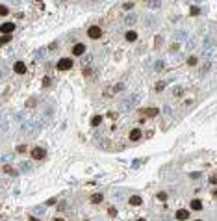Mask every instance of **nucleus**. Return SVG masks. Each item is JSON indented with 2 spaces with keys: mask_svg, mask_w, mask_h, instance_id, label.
I'll list each match as a JSON object with an SVG mask.
<instances>
[{
  "mask_svg": "<svg viewBox=\"0 0 217 221\" xmlns=\"http://www.w3.org/2000/svg\"><path fill=\"white\" fill-rule=\"evenodd\" d=\"M102 201H104V195H102V193H93V195H91V203H93V204H99V203H102Z\"/></svg>",
  "mask_w": 217,
  "mask_h": 221,
  "instance_id": "nucleus-12",
  "label": "nucleus"
},
{
  "mask_svg": "<svg viewBox=\"0 0 217 221\" xmlns=\"http://www.w3.org/2000/svg\"><path fill=\"white\" fill-rule=\"evenodd\" d=\"M134 6H136V2H125V4H123V8H125V9H132Z\"/></svg>",
  "mask_w": 217,
  "mask_h": 221,
  "instance_id": "nucleus-34",
  "label": "nucleus"
},
{
  "mask_svg": "<svg viewBox=\"0 0 217 221\" xmlns=\"http://www.w3.org/2000/svg\"><path fill=\"white\" fill-rule=\"evenodd\" d=\"M50 82H52V80H50V76H45V80H43V86H45V87H48V86H50Z\"/></svg>",
  "mask_w": 217,
  "mask_h": 221,
  "instance_id": "nucleus-37",
  "label": "nucleus"
},
{
  "mask_svg": "<svg viewBox=\"0 0 217 221\" xmlns=\"http://www.w3.org/2000/svg\"><path fill=\"white\" fill-rule=\"evenodd\" d=\"M2 171H4V173H15V171L11 169V164H6V165H2Z\"/></svg>",
  "mask_w": 217,
  "mask_h": 221,
  "instance_id": "nucleus-27",
  "label": "nucleus"
},
{
  "mask_svg": "<svg viewBox=\"0 0 217 221\" xmlns=\"http://www.w3.org/2000/svg\"><path fill=\"white\" fill-rule=\"evenodd\" d=\"M189 214H191L189 210H186V208H180V210L175 214V217H176L178 221H186V219H189Z\"/></svg>",
  "mask_w": 217,
  "mask_h": 221,
  "instance_id": "nucleus-7",
  "label": "nucleus"
},
{
  "mask_svg": "<svg viewBox=\"0 0 217 221\" xmlns=\"http://www.w3.org/2000/svg\"><path fill=\"white\" fill-rule=\"evenodd\" d=\"M17 153L19 154H26L28 153V147L24 145V143H20V145H17Z\"/></svg>",
  "mask_w": 217,
  "mask_h": 221,
  "instance_id": "nucleus-22",
  "label": "nucleus"
},
{
  "mask_svg": "<svg viewBox=\"0 0 217 221\" xmlns=\"http://www.w3.org/2000/svg\"><path fill=\"white\" fill-rule=\"evenodd\" d=\"M187 65H189V67H195V65H197V58H195V56H189V58H187Z\"/></svg>",
  "mask_w": 217,
  "mask_h": 221,
  "instance_id": "nucleus-26",
  "label": "nucleus"
},
{
  "mask_svg": "<svg viewBox=\"0 0 217 221\" xmlns=\"http://www.w3.org/2000/svg\"><path fill=\"white\" fill-rule=\"evenodd\" d=\"M145 113H147L149 117H156V115L160 113V110H158V108H154V106H150V108H147V110H145Z\"/></svg>",
  "mask_w": 217,
  "mask_h": 221,
  "instance_id": "nucleus-19",
  "label": "nucleus"
},
{
  "mask_svg": "<svg viewBox=\"0 0 217 221\" xmlns=\"http://www.w3.org/2000/svg\"><path fill=\"white\" fill-rule=\"evenodd\" d=\"M210 184H213V186L217 184V177L215 175H210Z\"/></svg>",
  "mask_w": 217,
  "mask_h": 221,
  "instance_id": "nucleus-40",
  "label": "nucleus"
},
{
  "mask_svg": "<svg viewBox=\"0 0 217 221\" xmlns=\"http://www.w3.org/2000/svg\"><path fill=\"white\" fill-rule=\"evenodd\" d=\"M54 221H63V219H61V217H56V219H54Z\"/></svg>",
  "mask_w": 217,
  "mask_h": 221,
  "instance_id": "nucleus-48",
  "label": "nucleus"
},
{
  "mask_svg": "<svg viewBox=\"0 0 217 221\" xmlns=\"http://www.w3.org/2000/svg\"><path fill=\"white\" fill-rule=\"evenodd\" d=\"M85 45L84 43H76L74 46H72V54H74V56H84L85 54Z\"/></svg>",
  "mask_w": 217,
  "mask_h": 221,
  "instance_id": "nucleus-5",
  "label": "nucleus"
},
{
  "mask_svg": "<svg viewBox=\"0 0 217 221\" xmlns=\"http://www.w3.org/2000/svg\"><path fill=\"white\" fill-rule=\"evenodd\" d=\"M8 41H11V35H2V39H0V45H4V43H8Z\"/></svg>",
  "mask_w": 217,
  "mask_h": 221,
  "instance_id": "nucleus-36",
  "label": "nucleus"
},
{
  "mask_svg": "<svg viewBox=\"0 0 217 221\" xmlns=\"http://www.w3.org/2000/svg\"><path fill=\"white\" fill-rule=\"evenodd\" d=\"M22 128H24V130H26V132H34V130H35V125H34V123H32V121H28V123H26V125H22Z\"/></svg>",
  "mask_w": 217,
  "mask_h": 221,
  "instance_id": "nucleus-21",
  "label": "nucleus"
},
{
  "mask_svg": "<svg viewBox=\"0 0 217 221\" xmlns=\"http://www.w3.org/2000/svg\"><path fill=\"white\" fill-rule=\"evenodd\" d=\"M186 46L189 48V50H191V48L193 46H195V39H187V43H186Z\"/></svg>",
  "mask_w": 217,
  "mask_h": 221,
  "instance_id": "nucleus-35",
  "label": "nucleus"
},
{
  "mask_svg": "<svg viewBox=\"0 0 217 221\" xmlns=\"http://www.w3.org/2000/svg\"><path fill=\"white\" fill-rule=\"evenodd\" d=\"M141 203H143V199L139 197V195H132V197H130V204L132 206H139Z\"/></svg>",
  "mask_w": 217,
  "mask_h": 221,
  "instance_id": "nucleus-18",
  "label": "nucleus"
},
{
  "mask_svg": "<svg viewBox=\"0 0 217 221\" xmlns=\"http://www.w3.org/2000/svg\"><path fill=\"white\" fill-rule=\"evenodd\" d=\"M163 67H165V65H163V61H161V60H160V61H156V65H154V69H156L158 72H160V71H163Z\"/></svg>",
  "mask_w": 217,
  "mask_h": 221,
  "instance_id": "nucleus-29",
  "label": "nucleus"
},
{
  "mask_svg": "<svg viewBox=\"0 0 217 221\" xmlns=\"http://www.w3.org/2000/svg\"><path fill=\"white\" fill-rule=\"evenodd\" d=\"M137 221H147V219H143V217H141V219H137Z\"/></svg>",
  "mask_w": 217,
  "mask_h": 221,
  "instance_id": "nucleus-49",
  "label": "nucleus"
},
{
  "mask_svg": "<svg viewBox=\"0 0 217 221\" xmlns=\"http://www.w3.org/2000/svg\"><path fill=\"white\" fill-rule=\"evenodd\" d=\"M82 72H84V76H91V69H89V67H84Z\"/></svg>",
  "mask_w": 217,
  "mask_h": 221,
  "instance_id": "nucleus-38",
  "label": "nucleus"
},
{
  "mask_svg": "<svg viewBox=\"0 0 217 221\" xmlns=\"http://www.w3.org/2000/svg\"><path fill=\"white\" fill-rule=\"evenodd\" d=\"M96 147H102V149H108L110 147V141L106 138H100V139H96Z\"/></svg>",
  "mask_w": 217,
  "mask_h": 221,
  "instance_id": "nucleus-20",
  "label": "nucleus"
},
{
  "mask_svg": "<svg viewBox=\"0 0 217 221\" xmlns=\"http://www.w3.org/2000/svg\"><path fill=\"white\" fill-rule=\"evenodd\" d=\"M136 22H137V17H136V15H126V17H125V24H126V26H134Z\"/></svg>",
  "mask_w": 217,
  "mask_h": 221,
  "instance_id": "nucleus-14",
  "label": "nucleus"
},
{
  "mask_svg": "<svg viewBox=\"0 0 217 221\" xmlns=\"http://www.w3.org/2000/svg\"><path fill=\"white\" fill-rule=\"evenodd\" d=\"M108 115H110V117H111V119H117V113H115V112H110V113H108Z\"/></svg>",
  "mask_w": 217,
  "mask_h": 221,
  "instance_id": "nucleus-46",
  "label": "nucleus"
},
{
  "mask_svg": "<svg viewBox=\"0 0 217 221\" xmlns=\"http://www.w3.org/2000/svg\"><path fill=\"white\" fill-rule=\"evenodd\" d=\"M199 11H201L199 8H191V15H199Z\"/></svg>",
  "mask_w": 217,
  "mask_h": 221,
  "instance_id": "nucleus-43",
  "label": "nucleus"
},
{
  "mask_svg": "<svg viewBox=\"0 0 217 221\" xmlns=\"http://www.w3.org/2000/svg\"><path fill=\"white\" fill-rule=\"evenodd\" d=\"M24 106H26L28 110H34V108L37 106V97H30V99L26 101V104H24Z\"/></svg>",
  "mask_w": 217,
  "mask_h": 221,
  "instance_id": "nucleus-13",
  "label": "nucleus"
},
{
  "mask_svg": "<svg viewBox=\"0 0 217 221\" xmlns=\"http://www.w3.org/2000/svg\"><path fill=\"white\" fill-rule=\"evenodd\" d=\"M125 39H126V41H130V43H132V41H136V39H137V32L128 30V32L125 34Z\"/></svg>",
  "mask_w": 217,
  "mask_h": 221,
  "instance_id": "nucleus-15",
  "label": "nucleus"
},
{
  "mask_svg": "<svg viewBox=\"0 0 217 221\" xmlns=\"http://www.w3.org/2000/svg\"><path fill=\"white\" fill-rule=\"evenodd\" d=\"M28 221H41V219H37V217H30Z\"/></svg>",
  "mask_w": 217,
  "mask_h": 221,
  "instance_id": "nucleus-47",
  "label": "nucleus"
},
{
  "mask_svg": "<svg viewBox=\"0 0 217 221\" xmlns=\"http://www.w3.org/2000/svg\"><path fill=\"white\" fill-rule=\"evenodd\" d=\"M87 35L91 37V39H100L102 37V28L100 26H89V30H87Z\"/></svg>",
  "mask_w": 217,
  "mask_h": 221,
  "instance_id": "nucleus-2",
  "label": "nucleus"
},
{
  "mask_svg": "<svg viewBox=\"0 0 217 221\" xmlns=\"http://www.w3.org/2000/svg\"><path fill=\"white\" fill-rule=\"evenodd\" d=\"M30 156H32L34 160H43V158L46 156V151L43 149V147H35V149H32Z\"/></svg>",
  "mask_w": 217,
  "mask_h": 221,
  "instance_id": "nucleus-4",
  "label": "nucleus"
},
{
  "mask_svg": "<svg viewBox=\"0 0 217 221\" xmlns=\"http://www.w3.org/2000/svg\"><path fill=\"white\" fill-rule=\"evenodd\" d=\"M182 93H184V87H182V86H175V87L171 89V95H173V97H182Z\"/></svg>",
  "mask_w": 217,
  "mask_h": 221,
  "instance_id": "nucleus-17",
  "label": "nucleus"
},
{
  "mask_svg": "<svg viewBox=\"0 0 217 221\" xmlns=\"http://www.w3.org/2000/svg\"><path fill=\"white\" fill-rule=\"evenodd\" d=\"M128 138H130V141H139V139L143 138V132H141L139 128H134V130H130Z\"/></svg>",
  "mask_w": 217,
  "mask_h": 221,
  "instance_id": "nucleus-9",
  "label": "nucleus"
},
{
  "mask_svg": "<svg viewBox=\"0 0 217 221\" xmlns=\"http://www.w3.org/2000/svg\"><path fill=\"white\" fill-rule=\"evenodd\" d=\"M56 67H58L60 71H69V69L72 67V60H71V58H61V60L56 63Z\"/></svg>",
  "mask_w": 217,
  "mask_h": 221,
  "instance_id": "nucleus-3",
  "label": "nucleus"
},
{
  "mask_svg": "<svg viewBox=\"0 0 217 221\" xmlns=\"http://www.w3.org/2000/svg\"><path fill=\"white\" fill-rule=\"evenodd\" d=\"M108 214H110L111 217H115V215H117V208H115V206H110V208H108Z\"/></svg>",
  "mask_w": 217,
  "mask_h": 221,
  "instance_id": "nucleus-32",
  "label": "nucleus"
},
{
  "mask_svg": "<svg viewBox=\"0 0 217 221\" xmlns=\"http://www.w3.org/2000/svg\"><path fill=\"white\" fill-rule=\"evenodd\" d=\"M212 69V61H206L204 65H202V69H201V72H202V75H204V72H208Z\"/></svg>",
  "mask_w": 217,
  "mask_h": 221,
  "instance_id": "nucleus-25",
  "label": "nucleus"
},
{
  "mask_svg": "<svg viewBox=\"0 0 217 221\" xmlns=\"http://www.w3.org/2000/svg\"><path fill=\"white\" fill-rule=\"evenodd\" d=\"M195 221H202V219H195Z\"/></svg>",
  "mask_w": 217,
  "mask_h": 221,
  "instance_id": "nucleus-50",
  "label": "nucleus"
},
{
  "mask_svg": "<svg viewBox=\"0 0 217 221\" xmlns=\"http://www.w3.org/2000/svg\"><path fill=\"white\" fill-rule=\"evenodd\" d=\"M152 136H154V130H152V128H149L147 132H145V138H152Z\"/></svg>",
  "mask_w": 217,
  "mask_h": 221,
  "instance_id": "nucleus-39",
  "label": "nucleus"
},
{
  "mask_svg": "<svg viewBox=\"0 0 217 221\" xmlns=\"http://www.w3.org/2000/svg\"><path fill=\"white\" fill-rule=\"evenodd\" d=\"M113 93H115V91H113V87H106V89H104V97H106V99L113 97Z\"/></svg>",
  "mask_w": 217,
  "mask_h": 221,
  "instance_id": "nucleus-24",
  "label": "nucleus"
},
{
  "mask_svg": "<svg viewBox=\"0 0 217 221\" xmlns=\"http://www.w3.org/2000/svg\"><path fill=\"white\" fill-rule=\"evenodd\" d=\"M91 61H93V56H91V54H87V56L84 58V61H82V63H84V67H89V65H91Z\"/></svg>",
  "mask_w": 217,
  "mask_h": 221,
  "instance_id": "nucleus-23",
  "label": "nucleus"
},
{
  "mask_svg": "<svg viewBox=\"0 0 217 221\" xmlns=\"http://www.w3.org/2000/svg\"><path fill=\"white\" fill-rule=\"evenodd\" d=\"M145 6H147L149 9H160L161 2H160V0H149V2H145Z\"/></svg>",
  "mask_w": 217,
  "mask_h": 221,
  "instance_id": "nucleus-11",
  "label": "nucleus"
},
{
  "mask_svg": "<svg viewBox=\"0 0 217 221\" xmlns=\"http://www.w3.org/2000/svg\"><path fill=\"white\" fill-rule=\"evenodd\" d=\"M189 208H191V210H195V212L202 210V201H201V199H193V201L189 203Z\"/></svg>",
  "mask_w": 217,
  "mask_h": 221,
  "instance_id": "nucleus-10",
  "label": "nucleus"
},
{
  "mask_svg": "<svg viewBox=\"0 0 217 221\" xmlns=\"http://www.w3.org/2000/svg\"><path fill=\"white\" fill-rule=\"evenodd\" d=\"M156 197H158L160 201H167V193H165V191H160V193L156 195Z\"/></svg>",
  "mask_w": 217,
  "mask_h": 221,
  "instance_id": "nucleus-30",
  "label": "nucleus"
},
{
  "mask_svg": "<svg viewBox=\"0 0 217 221\" xmlns=\"http://www.w3.org/2000/svg\"><path fill=\"white\" fill-rule=\"evenodd\" d=\"M139 101H141V93H132L121 106H123V110H134L139 104Z\"/></svg>",
  "mask_w": 217,
  "mask_h": 221,
  "instance_id": "nucleus-1",
  "label": "nucleus"
},
{
  "mask_svg": "<svg viewBox=\"0 0 217 221\" xmlns=\"http://www.w3.org/2000/svg\"><path fill=\"white\" fill-rule=\"evenodd\" d=\"M102 121H104L102 115H95V117L91 119V125H93V127H100V125H102Z\"/></svg>",
  "mask_w": 217,
  "mask_h": 221,
  "instance_id": "nucleus-16",
  "label": "nucleus"
},
{
  "mask_svg": "<svg viewBox=\"0 0 217 221\" xmlns=\"http://www.w3.org/2000/svg\"><path fill=\"white\" fill-rule=\"evenodd\" d=\"M178 48H180V46H178V43H173V45H171V52H176Z\"/></svg>",
  "mask_w": 217,
  "mask_h": 221,
  "instance_id": "nucleus-41",
  "label": "nucleus"
},
{
  "mask_svg": "<svg viewBox=\"0 0 217 221\" xmlns=\"http://www.w3.org/2000/svg\"><path fill=\"white\" fill-rule=\"evenodd\" d=\"M161 43H163V39H161V37L158 35V37L154 39V46H156V48H160V46H161Z\"/></svg>",
  "mask_w": 217,
  "mask_h": 221,
  "instance_id": "nucleus-31",
  "label": "nucleus"
},
{
  "mask_svg": "<svg viewBox=\"0 0 217 221\" xmlns=\"http://www.w3.org/2000/svg\"><path fill=\"white\" fill-rule=\"evenodd\" d=\"M11 158V154H4V156H0V162H2V160H9Z\"/></svg>",
  "mask_w": 217,
  "mask_h": 221,
  "instance_id": "nucleus-45",
  "label": "nucleus"
},
{
  "mask_svg": "<svg viewBox=\"0 0 217 221\" xmlns=\"http://www.w3.org/2000/svg\"><path fill=\"white\" fill-rule=\"evenodd\" d=\"M154 89H156V91H158V93H160V91H163V89H165V82H163V80H161V82H158V84H156V87H154Z\"/></svg>",
  "mask_w": 217,
  "mask_h": 221,
  "instance_id": "nucleus-28",
  "label": "nucleus"
},
{
  "mask_svg": "<svg viewBox=\"0 0 217 221\" xmlns=\"http://www.w3.org/2000/svg\"><path fill=\"white\" fill-rule=\"evenodd\" d=\"M13 30H15V24L13 22H4L2 26H0V32H2L4 35H11Z\"/></svg>",
  "mask_w": 217,
  "mask_h": 221,
  "instance_id": "nucleus-6",
  "label": "nucleus"
},
{
  "mask_svg": "<svg viewBox=\"0 0 217 221\" xmlns=\"http://www.w3.org/2000/svg\"><path fill=\"white\" fill-rule=\"evenodd\" d=\"M45 52H46V48H39L35 54H37V56H45Z\"/></svg>",
  "mask_w": 217,
  "mask_h": 221,
  "instance_id": "nucleus-42",
  "label": "nucleus"
},
{
  "mask_svg": "<svg viewBox=\"0 0 217 221\" xmlns=\"http://www.w3.org/2000/svg\"><path fill=\"white\" fill-rule=\"evenodd\" d=\"M13 71L17 72V75H24V72H26V63H24V61H15Z\"/></svg>",
  "mask_w": 217,
  "mask_h": 221,
  "instance_id": "nucleus-8",
  "label": "nucleus"
},
{
  "mask_svg": "<svg viewBox=\"0 0 217 221\" xmlns=\"http://www.w3.org/2000/svg\"><path fill=\"white\" fill-rule=\"evenodd\" d=\"M56 203H58V199H50V201H46V204H48V206H52V204H56Z\"/></svg>",
  "mask_w": 217,
  "mask_h": 221,
  "instance_id": "nucleus-44",
  "label": "nucleus"
},
{
  "mask_svg": "<svg viewBox=\"0 0 217 221\" xmlns=\"http://www.w3.org/2000/svg\"><path fill=\"white\" fill-rule=\"evenodd\" d=\"M8 13H9V9H8L6 6H0V15H2V17H6Z\"/></svg>",
  "mask_w": 217,
  "mask_h": 221,
  "instance_id": "nucleus-33",
  "label": "nucleus"
}]
</instances>
